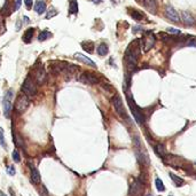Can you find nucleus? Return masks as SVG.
<instances>
[{"instance_id":"9","label":"nucleus","mask_w":196,"mask_h":196,"mask_svg":"<svg viewBox=\"0 0 196 196\" xmlns=\"http://www.w3.org/2000/svg\"><path fill=\"white\" fill-rule=\"evenodd\" d=\"M141 42H142V47L143 48V52H149L153 47H154L155 45V42H156V38H155V36L151 32H148L145 37L141 39Z\"/></svg>"},{"instance_id":"17","label":"nucleus","mask_w":196,"mask_h":196,"mask_svg":"<svg viewBox=\"0 0 196 196\" xmlns=\"http://www.w3.org/2000/svg\"><path fill=\"white\" fill-rule=\"evenodd\" d=\"M29 166H30L31 169V180H32V182L33 184H39L40 182V174L38 172V170L34 167L33 164L31 162L29 163Z\"/></svg>"},{"instance_id":"4","label":"nucleus","mask_w":196,"mask_h":196,"mask_svg":"<svg viewBox=\"0 0 196 196\" xmlns=\"http://www.w3.org/2000/svg\"><path fill=\"white\" fill-rule=\"evenodd\" d=\"M127 101H128V105H130V108H131V111H132L133 116L136 118V123L139 125H143L145 124V116H143L142 111L140 110V108L136 106V103H134V101H133L130 96H127Z\"/></svg>"},{"instance_id":"28","label":"nucleus","mask_w":196,"mask_h":196,"mask_svg":"<svg viewBox=\"0 0 196 196\" xmlns=\"http://www.w3.org/2000/svg\"><path fill=\"white\" fill-rule=\"evenodd\" d=\"M52 37V33L49 32V31H42L40 33H39V36H38V40L39 42H44V40H46V39H48V38Z\"/></svg>"},{"instance_id":"14","label":"nucleus","mask_w":196,"mask_h":196,"mask_svg":"<svg viewBox=\"0 0 196 196\" xmlns=\"http://www.w3.org/2000/svg\"><path fill=\"white\" fill-rule=\"evenodd\" d=\"M180 19H181V22L184 23L185 25H188V27H192V25H194V24L196 23V20L193 17L192 14L186 11H181Z\"/></svg>"},{"instance_id":"24","label":"nucleus","mask_w":196,"mask_h":196,"mask_svg":"<svg viewBox=\"0 0 196 196\" xmlns=\"http://www.w3.org/2000/svg\"><path fill=\"white\" fill-rule=\"evenodd\" d=\"M155 151H156V154L158 155V156H161L163 159H164V157L166 156L165 147H164V145H162V143H158V145L155 146Z\"/></svg>"},{"instance_id":"31","label":"nucleus","mask_w":196,"mask_h":196,"mask_svg":"<svg viewBox=\"0 0 196 196\" xmlns=\"http://www.w3.org/2000/svg\"><path fill=\"white\" fill-rule=\"evenodd\" d=\"M0 143L4 148H6V141H5V134H4V128L0 127Z\"/></svg>"},{"instance_id":"30","label":"nucleus","mask_w":196,"mask_h":196,"mask_svg":"<svg viewBox=\"0 0 196 196\" xmlns=\"http://www.w3.org/2000/svg\"><path fill=\"white\" fill-rule=\"evenodd\" d=\"M155 184H156V188L158 192H164L165 190V186L163 184V181L159 179V178H156V180H155Z\"/></svg>"},{"instance_id":"7","label":"nucleus","mask_w":196,"mask_h":196,"mask_svg":"<svg viewBox=\"0 0 196 196\" xmlns=\"http://www.w3.org/2000/svg\"><path fill=\"white\" fill-rule=\"evenodd\" d=\"M78 82L83 84H88V85H94V84L100 83V78L91 72H84L78 77Z\"/></svg>"},{"instance_id":"5","label":"nucleus","mask_w":196,"mask_h":196,"mask_svg":"<svg viewBox=\"0 0 196 196\" xmlns=\"http://www.w3.org/2000/svg\"><path fill=\"white\" fill-rule=\"evenodd\" d=\"M30 106V100H29V96L25 95L24 93L20 95L17 100H16V103H15V109L16 111L19 114H23L25 110L29 108Z\"/></svg>"},{"instance_id":"12","label":"nucleus","mask_w":196,"mask_h":196,"mask_svg":"<svg viewBox=\"0 0 196 196\" xmlns=\"http://www.w3.org/2000/svg\"><path fill=\"white\" fill-rule=\"evenodd\" d=\"M143 192V186L141 184V181L139 179H136V180L132 182L131 185V188H130V195L131 196H140Z\"/></svg>"},{"instance_id":"20","label":"nucleus","mask_w":196,"mask_h":196,"mask_svg":"<svg viewBox=\"0 0 196 196\" xmlns=\"http://www.w3.org/2000/svg\"><path fill=\"white\" fill-rule=\"evenodd\" d=\"M170 178L172 179V181L174 182V185L177 186V187H181V186L185 185V181H184V179H181L179 176H177V174H174L173 172H170L169 173Z\"/></svg>"},{"instance_id":"32","label":"nucleus","mask_w":196,"mask_h":196,"mask_svg":"<svg viewBox=\"0 0 196 196\" xmlns=\"http://www.w3.org/2000/svg\"><path fill=\"white\" fill-rule=\"evenodd\" d=\"M13 159H14V162H16V163L21 162V156H20L17 149H15V150L13 151Z\"/></svg>"},{"instance_id":"22","label":"nucleus","mask_w":196,"mask_h":196,"mask_svg":"<svg viewBox=\"0 0 196 196\" xmlns=\"http://www.w3.org/2000/svg\"><path fill=\"white\" fill-rule=\"evenodd\" d=\"M34 11L37 14H42L44 11H46V4L45 1H42V0H38L36 5H34Z\"/></svg>"},{"instance_id":"43","label":"nucleus","mask_w":196,"mask_h":196,"mask_svg":"<svg viewBox=\"0 0 196 196\" xmlns=\"http://www.w3.org/2000/svg\"><path fill=\"white\" fill-rule=\"evenodd\" d=\"M170 196H172V195H170Z\"/></svg>"},{"instance_id":"16","label":"nucleus","mask_w":196,"mask_h":196,"mask_svg":"<svg viewBox=\"0 0 196 196\" xmlns=\"http://www.w3.org/2000/svg\"><path fill=\"white\" fill-rule=\"evenodd\" d=\"M165 162L170 165H173V166H182V162L181 159L177 156H173V155H170V156H165L164 157Z\"/></svg>"},{"instance_id":"21","label":"nucleus","mask_w":196,"mask_h":196,"mask_svg":"<svg viewBox=\"0 0 196 196\" xmlns=\"http://www.w3.org/2000/svg\"><path fill=\"white\" fill-rule=\"evenodd\" d=\"M34 34V29L33 28H29L25 32H24V34H23V42H27V44H29V42H31V40H32V37H33Z\"/></svg>"},{"instance_id":"18","label":"nucleus","mask_w":196,"mask_h":196,"mask_svg":"<svg viewBox=\"0 0 196 196\" xmlns=\"http://www.w3.org/2000/svg\"><path fill=\"white\" fill-rule=\"evenodd\" d=\"M65 65L67 63L65 62H61V63H55L52 64V71L55 72V74H62V72L65 71Z\"/></svg>"},{"instance_id":"36","label":"nucleus","mask_w":196,"mask_h":196,"mask_svg":"<svg viewBox=\"0 0 196 196\" xmlns=\"http://www.w3.org/2000/svg\"><path fill=\"white\" fill-rule=\"evenodd\" d=\"M102 87H103V88H105V90L106 91H108V92H109V91H113V87L110 86L109 84H102Z\"/></svg>"},{"instance_id":"19","label":"nucleus","mask_w":196,"mask_h":196,"mask_svg":"<svg viewBox=\"0 0 196 196\" xmlns=\"http://www.w3.org/2000/svg\"><path fill=\"white\" fill-rule=\"evenodd\" d=\"M128 14L131 15V17H132V19L136 20V21H141V20L145 17L141 11H139L138 9H134V8H130V11H128Z\"/></svg>"},{"instance_id":"1","label":"nucleus","mask_w":196,"mask_h":196,"mask_svg":"<svg viewBox=\"0 0 196 196\" xmlns=\"http://www.w3.org/2000/svg\"><path fill=\"white\" fill-rule=\"evenodd\" d=\"M139 55H140V45H139V40H134L132 42L128 47L125 51V63H126V67L130 71H133L136 69V64H138V60H139Z\"/></svg>"},{"instance_id":"37","label":"nucleus","mask_w":196,"mask_h":196,"mask_svg":"<svg viewBox=\"0 0 196 196\" xmlns=\"http://www.w3.org/2000/svg\"><path fill=\"white\" fill-rule=\"evenodd\" d=\"M167 31H169V32H171V33H177V34L180 33V31L178 30V29H173V28H169V29H167Z\"/></svg>"},{"instance_id":"33","label":"nucleus","mask_w":196,"mask_h":196,"mask_svg":"<svg viewBox=\"0 0 196 196\" xmlns=\"http://www.w3.org/2000/svg\"><path fill=\"white\" fill-rule=\"evenodd\" d=\"M39 193H40V195L42 196H48V192H47V189L44 185L40 186V188H39Z\"/></svg>"},{"instance_id":"25","label":"nucleus","mask_w":196,"mask_h":196,"mask_svg":"<svg viewBox=\"0 0 196 196\" xmlns=\"http://www.w3.org/2000/svg\"><path fill=\"white\" fill-rule=\"evenodd\" d=\"M82 47H83L84 51H86L87 53H93V51H94V44L90 40H87V42H82Z\"/></svg>"},{"instance_id":"13","label":"nucleus","mask_w":196,"mask_h":196,"mask_svg":"<svg viewBox=\"0 0 196 196\" xmlns=\"http://www.w3.org/2000/svg\"><path fill=\"white\" fill-rule=\"evenodd\" d=\"M141 4L153 15L157 13V1L156 0H141Z\"/></svg>"},{"instance_id":"27","label":"nucleus","mask_w":196,"mask_h":196,"mask_svg":"<svg viewBox=\"0 0 196 196\" xmlns=\"http://www.w3.org/2000/svg\"><path fill=\"white\" fill-rule=\"evenodd\" d=\"M69 11H70V14H77V11H78V2H77V0H70Z\"/></svg>"},{"instance_id":"15","label":"nucleus","mask_w":196,"mask_h":196,"mask_svg":"<svg viewBox=\"0 0 196 196\" xmlns=\"http://www.w3.org/2000/svg\"><path fill=\"white\" fill-rule=\"evenodd\" d=\"M75 59L76 60L80 61V62H83L84 64H87V65H90V67H93V68H96V64H95V62L93 60H91V59H88L87 56H85V55H83V54L80 53H76L75 55Z\"/></svg>"},{"instance_id":"2","label":"nucleus","mask_w":196,"mask_h":196,"mask_svg":"<svg viewBox=\"0 0 196 196\" xmlns=\"http://www.w3.org/2000/svg\"><path fill=\"white\" fill-rule=\"evenodd\" d=\"M134 146H136V158L140 162V164L142 165H149V156H148L146 149L143 148V146L140 142V139L138 136L134 138Z\"/></svg>"},{"instance_id":"10","label":"nucleus","mask_w":196,"mask_h":196,"mask_svg":"<svg viewBox=\"0 0 196 196\" xmlns=\"http://www.w3.org/2000/svg\"><path fill=\"white\" fill-rule=\"evenodd\" d=\"M164 15H165L166 19L170 20L171 22L176 23V24L181 22V19L178 14V11L172 6H166L165 9H164Z\"/></svg>"},{"instance_id":"34","label":"nucleus","mask_w":196,"mask_h":196,"mask_svg":"<svg viewBox=\"0 0 196 196\" xmlns=\"http://www.w3.org/2000/svg\"><path fill=\"white\" fill-rule=\"evenodd\" d=\"M7 173L11 174V176H14L15 174V169L13 165H7Z\"/></svg>"},{"instance_id":"26","label":"nucleus","mask_w":196,"mask_h":196,"mask_svg":"<svg viewBox=\"0 0 196 196\" xmlns=\"http://www.w3.org/2000/svg\"><path fill=\"white\" fill-rule=\"evenodd\" d=\"M98 54L100 56H106L107 54H108V46L106 44H100L98 46Z\"/></svg>"},{"instance_id":"23","label":"nucleus","mask_w":196,"mask_h":196,"mask_svg":"<svg viewBox=\"0 0 196 196\" xmlns=\"http://www.w3.org/2000/svg\"><path fill=\"white\" fill-rule=\"evenodd\" d=\"M80 71V68L78 65H75V64H69L67 63L65 65V72H68L69 75H75L77 72Z\"/></svg>"},{"instance_id":"44","label":"nucleus","mask_w":196,"mask_h":196,"mask_svg":"<svg viewBox=\"0 0 196 196\" xmlns=\"http://www.w3.org/2000/svg\"><path fill=\"white\" fill-rule=\"evenodd\" d=\"M149 196H151V195H149Z\"/></svg>"},{"instance_id":"11","label":"nucleus","mask_w":196,"mask_h":196,"mask_svg":"<svg viewBox=\"0 0 196 196\" xmlns=\"http://www.w3.org/2000/svg\"><path fill=\"white\" fill-rule=\"evenodd\" d=\"M11 99H13V92L8 91L4 96V113L7 118L9 117L11 111Z\"/></svg>"},{"instance_id":"38","label":"nucleus","mask_w":196,"mask_h":196,"mask_svg":"<svg viewBox=\"0 0 196 196\" xmlns=\"http://www.w3.org/2000/svg\"><path fill=\"white\" fill-rule=\"evenodd\" d=\"M21 4H22V0H16L15 6H14V9H19V8L21 7Z\"/></svg>"},{"instance_id":"42","label":"nucleus","mask_w":196,"mask_h":196,"mask_svg":"<svg viewBox=\"0 0 196 196\" xmlns=\"http://www.w3.org/2000/svg\"><path fill=\"white\" fill-rule=\"evenodd\" d=\"M0 28H1V23H0Z\"/></svg>"},{"instance_id":"40","label":"nucleus","mask_w":196,"mask_h":196,"mask_svg":"<svg viewBox=\"0 0 196 196\" xmlns=\"http://www.w3.org/2000/svg\"><path fill=\"white\" fill-rule=\"evenodd\" d=\"M93 2L94 4H100V2H102V0H93Z\"/></svg>"},{"instance_id":"8","label":"nucleus","mask_w":196,"mask_h":196,"mask_svg":"<svg viewBox=\"0 0 196 196\" xmlns=\"http://www.w3.org/2000/svg\"><path fill=\"white\" fill-rule=\"evenodd\" d=\"M33 77H34L33 80L37 84H39V85L45 84L46 79H47V74H46L44 64H39V65H38V68L36 69V71H34L33 74Z\"/></svg>"},{"instance_id":"3","label":"nucleus","mask_w":196,"mask_h":196,"mask_svg":"<svg viewBox=\"0 0 196 196\" xmlns=\"http://www.w3.org/2000/svg\"><path fill=\"white\" fill-rule=\"evenodd\" d=\"M22 92L25 95H28L29 98H33L34 95L37 94V85H36V82L32 79L31 76H28L25 80H24V83L22 85Z\"/></svg>"},{"instance_id":"35","label":"nucleus","mask_w":196,"mask_h":196,"mask_svg":"<svg viewBox=\"0 0 196 196\" xmlns=\"http://www.w3.org/2000/svg\"><path fill=\"white\" fill-rule=\"evenodd\" d=\"M24 2H25V6H27L28 9H30L32 7V4H33V0H24Z\"/></svg>"},{"instance_id":"29","label":"nucleus","mask_w":196,"mask_h":196,"mask_svg":"<svg viewBox=\"0 0 196 196\" xmlns=\"http://www.w3.org/2000/svg\"><path fill=\"white\" fill-rule=\"evenodd\" d=\"M55 15H57V11L54 7H51L49 9H47V13H46L45 19L46 20H51L52 17H54Z\"/></svg>"},{"instance_id":"39","label":"nucleus","mask_w":196,"mask_h":196,"mask_svg":"<svg viewBox=\"0 0 196 196\" xmlns=\"http://www.w3.org/2000/svg\"><path fill=\"white\" fill-rule=\"evenodd\" d=\"M138 31H142V29L140 27H136V29H133V32H138Z\"/></svg>"},{"instance_id":"41","label":"nucleus","mask_w":196,"mask_h":196,"mask_svg":"<svg viewBox=\"0 0 196 196\" xmlns=\"http://www.w3.org/2000/svg\"><path fill=\"white\" fill-rule=\"evenodd\" d=\"M0 196H7L4 192H0Z\"/></svg>"},{"instance_id":"6","label":"nucleus","mask_w":196,"mask_h":196,"mask_svg":"<svg viewBox=\"0 0 196 196\" xmlns=\"http://www.w3.org/2000/svg\"><path fill=\"white\" fill-rule=\"evenodd\" d=\"M111 102H113V106H114V108H115V110H116V113L121 117H123V118H127V116H126V111H125V108H124V103H123V101H122L121 96H119L118 94H116L113 98Z\"/></svg>"}]
</instances>
